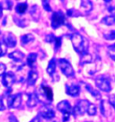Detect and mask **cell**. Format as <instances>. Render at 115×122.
Listing matches in <instances>:
<instances>
[{
	"label": "cell",
	"instance_id": "6da1fadb",
	"mask_svg": "<svg viewBox=\"0 0 115 122\" xmlns=\"http://www.w3.org/2000/svg\"><path fill=\"white\" fill-rule=\"evenodd\" d=\"M71 42H72L74 50L81 57L88 54V41L84 36L76 32L71 36Z\"/></svg>",
	"mask_w": 115,
	"mask_h": 122
},
{
	"label": "cell",
	"instance_id": "7a4b0ae2",
	"mask_svg": "<svg viewBox=\"0 0 115 122\" xmlns=\"http://www.w3.org/2000/svg\"><path fill=\"white\" fill-rule=\"evenodd\" d=\"M57 109L63 114V122H67L69 119L70 116L73 114V108L68 101L64 100L58 102L57 105Z\"/></svg>",
	"mask_w": 115,
	"mask_h": 122
},
{
	"label": "cell",
	"instance_id": "3957f363",
	"mask_svg": "<svg viewBox=\"0 0 115 122\" xmlns=\"http://www.w3.org/2000/svg\"><path fill=\"white\" fill-rule=\"evenodd\" d=\"M91 102L87 100H79L77 101L75 106L73 108V115L75 117L84 115V113H87Z\"/></svg>",
	"mask_w": 115,
	"mask_h": 122
},
{
	"label": "cell",
	"instance_id": "277c9868",
	"mask_svg": "<svg viewBox=\"0 0 115 122\" xmlns=\"http://www.w3.org/2000/svg\"><path fill=\"white\" fill-rule=\"evenodd\" d=\"M58 65L59 66V68L61 70L63 75H65L67 77L71 78L75 76V71L72 67V65L70 64L68 60H67L65 58H59L58 60Z\"/></svg>",
	"mask_w": 115,
	"mask_h": 122
},
{
	"label": "cell",
	"instance_id": "5b68a950",
	"mask_svg": "<svg viewBox=\"0 0 115 122\" xmlns=\"http://www.w3.org/2000/svg\"><path fill=\"white\" fill-rule=\"evenodd\" d=\"M95 84L97 88L104 92H109L111 90V81L106 76H99L95 78Z\"/></svg>",
	"mask_w": 115,
	"mask_h": 122
},
{
	"label": "cell",
	"instance_id": "8992f818",
	"mask_svg": "<svg viewBox=\"0 0 115 122\" xmlns=\"http://www.w3.org/2000/svg\"><path fill=\"white\" fill-rule=\"evenodd\" d=\"M66 23V15L61 11L54 12L51 16V26L53 29H58Z\"/></svg>",
	"mask_w": 115,
	"mask_h": 122
},
{
	"label": "cell",
	"instance_id": "52a82bcc",
	"mask_svg": "<svg viewBox=\"0 0 115 122\" xmlns=\"http://www.w3.org/2000/svg\"><path fill=\"white\" fill-rule=\"evenodd\" d=\"M36 94L38 96V98H41V96L44 97V99L48 102V103H51L53 100V92L51 90V88L44 84H41V86L39 88V92Z\"/></svg>",
	"mask_w": 115,
	"mask_h": 122
},
{
	"label": "cell",
	"instance_id": "ba28073f",
	"mask_svg": "<svg viewBox=\"0 0 115 122\" xmlns=\"http://www.w3.org/2000/svg\"><path fill=\"white\" fill-rule=\"evenodd\" d=\"M22 104V94H13V95L7 96V106L12 109L19 108Z\"/></svg>",
	"mask_w": 115,
	"mask_h": 122
},
{
	"label": "cell",
	"instance_id": "9c48e42d",
	"mask_svg": "<svg viewBox=\"0 0 115 122\" xmlns=\"http://www.w3.org/2000/svg\"><path fill=\"white\" fill-rule=\"evenodd\" d=\"M15 82H16V76H15L14 73L7 72L3 76V78H2V84H4L5 87L10 89L12 85L15 84Z\"/></svg>",
	"mask_w": 115,
	"mask_h": 122
},
{
	"label": "cell",
	"instance_id": "30bf717a",
	"mask_svg": "<svg viewBox=\"0 0 115 122\" xmlns=\"http://www.w3.org/2000/svg\"><path fill=\"white\" fill-rule=\"evenodd\" d=\"M66 92L69 96L77 97L80 93V86L76 84H66Z\"/></svg>",
	"mask_w": 115,
	"mask_h": 122
},
{
	"label": "cell",
	"instance_id": "8fae6325",
	"mask_svg": "<svg viewBox=\"0 0 115 122\" xmlns=\"http://www.w3.org/2000/svg\"><path fill=\"white\" fill-rule=\"evenodd\" d=\"M3 42L7 46V48H14V47L16 46L17 41H16V38L15 35L11 33V32H8L4 36Z\"/></svg>",
	"mask_w": 115,
	"mask_h": 122
},
{
	"label": "cell",
	"instance_id": "7c38bea8",
	"mask_svg": "<svg viewBox=\"0 0 115 122\" xmlns=\"http://www.w3.org/2000/svg\"><path fill=\"white\" fill-rule=\"evenodd\" d=\"M40 116L44 119H52L55 118V111L52 109L45 107L40 111Z\"/></svg>",
	"mask_w": 115,
	"mask_h": 122
},
{
	"label": "cell",
	"instance_id": "4fadbf2b",
	"mask_svg": "<svg viewBox=\"0 0 115 122\" xmlns=\"http://www.w3.org/2000/svg\"><path fill=\"white\" fill-rule=\"evenodd\" d=\"M37 79H38V73L34 69H31V71L29 72V74H28V77H27L26 80L28 85H30V86L34 85Z\"/></svg>",
	"mask_w": 115,
	"mask_h": 122
},
{
	"label": "cell",
	"instance_id": "5bb4252c",
	"mask_svg": "<svg viewBox=\"0 0 115 122\" xmlns=\"http://www.w3.org/2000/svg\"><path fill=\"white\" fill-rule=\"evenodd\" d=\"M40 102L38 96L36 93H30L28 94V100H27V106L29 108H34L38 102Z\"/></svg>",
	"mask_w": 115,
	"mask_h": 122
},
{
	"label": "cell",
	"instance_id": "9a60e30c",
	"mask_svg": "<svg viewBox=\"0 0 115 122\" xmlns=\"http://www.w3.org/2000/svg\"><path fill=\"white\" fill-rule=\"evenodd\" d=\"M8 57L16 62H20L23 60V58L24 57V54L21 52L20 50H15L10 54H8Z\"/></svg>",
	"mask_w": 115,
	"mask_h": 122
},
{
	"label": "cell",
	"instance_id": "2e32d148",
	"mask_svg": "<svg viewBox=\"0 0 115 122\" xmlns=\"http://www.w3.org/2000/svg\"><path fill=\"white\" fill-rule=\"evenodd\" d=\"M101 23L103 24H105L107 26H113L115 25V15H107L104 16L103 19L101 20Z\"/></svg>",
	"mask_w": 115,
	"mask_h": 122
},
{
	"label": "cell",
	"instance_id": "e0dca14e",
	"mask_svg": "<svg viewBox=\"0 0 115 122\" xmlns=\"http://www.w3.org/2000/svg\"><path fill=\"white\" fill-rule=\"evenodd\" d=\"M85 89L87 90V91L92 94L93 97H94L95 99L97 100H101L102 98V95H101V93H100V92L97 90V89H94V88H93L90 84H85Z\"/></svg>",
	"mask_w": 115,
	"mask_h": 122
},
{
	"label": "cell",
	"instance_id": "ac0fdd59",
	"mask_svg": "<svg viewBox=\"0 0 115 122\" xmlns=\"http://www.w3.org/2000/svg\"><path fill=\"white\" fill-rule=\"evenodd\" d=\"M34 41V36L31 33H27V34L22 35L21 36V43L22 45L25 46L29 43H31V41Z\"/></svg>",
	"mask_w": 115,
	"mask_h": 122
},
{
	"label": "cell",
	"instance_id": "d6986e66",
	"mask_svg": "<svg viewBox=\"0 0 115 122\" xmlns=\"http://www.w3.org/2000/svg\"><path fill=\"white\" fill-rule=\"evenodd\" d=\"M37 60V54L36 53H30L27 57V65L29 66V67L33 69L34 65Z\"/></svg>",
	"mask_w": 115,
	"mask_h": 122
},
{
	"label": "cell",
	"instance_id": "ffe728a7",
	"mask_svg": "<svg viewBox=\"0 0 115 122\" xmlns=\"http://www.w3.org/2000/svg\"><path fill=\"white\" fill-rule=\"evenodd\" d=\"M56 66H57V61H56L55 58H52L49 62V65H48V67H47V73L50 76H52L55 73V71H56Z\"/></svg>",
	"mask_w": 115,
	"mask_h": 122
},
{
	"label": "cell",
	"instance_id": "44dd1931",
	"mask_svg": "<svg viewBox=\"0 0 115 122\" xmlns=\"http://www.w3.org/2000/svg\"><path fill=\"white\" fill-rule=\"evenodd\" d=\"M81 8L84 10L85 14H88L92 11L93 4L91 1H82L81 2Z\"/></svg>",
	"mask_w": 115,
	"mask_h": 122
},
{
	"label": "cell",
	"instance_id": "7402d4cb",
	"mask_svg": "<svg viewBox=\"0 0 115 122\" xmlns=\"http://www.w3.org/2000/svg\"><path fill=\"white\" fill-rule=\"evenodd\" d=\"M28 9V4L27 3H19L16 6V12L19 15H23Z\"/></svg>",
	"mask_w": 115,
	"mask_h": 122
},
{
	"label": "cell",
	"instance_id": "603a6c76",
	"mask_svg": "<svg viewBox=\"0 0 115 122\" xmlns=\"http://www.w3.org/2000/svg\"><path fill=\"white\" fill-rule=\"evenodd\" d=\"M7 46L3 42V41H0V57L5 56V54L7 53Z\"/></svg>",
	"mask_w": 115,
	"mask_h": 122
},
{
	"label": "cell",
	"instance_id": "cb8c5ba5",
	"mask_svg": "<svg viewBox=\"0 0 115 122\" xmlns=\"http://www.w3.org/2000/svg\"><path fill=\"white\" fill-rule=\"evenodd\" d=\"M104 38L107 41H113L115 40V30H111L109 32L104 35Z\"/></svg>",
	"mask_w": 115,
	"mask_h": 122
},
{
	"label": "cell",
	"instance_id": "d4e9b609",
	"mask_svg": "<svg viewBox=\"0 0 115 122\" xmlns=\"http://www.w3.org/2000/svg\"><path fill=\"white\" fill-rule=\"evenodd\" d=\"M96 113H97V108L94 104L91 103L90 106H89L88 111H87V114L89 116H94V115H96Z\"/></svg>",
	"mask_w": 115,
	"mask_h": 122
},
{
	"label": "cell",
	"instance_id": "484cf974",
	"mask_svg": "<svg viewBox=\"0 0 115 122\" xmlns=\"http://www.w3.org/2000/svg\"><path fill=\"white\" fill-rule=\"evenodd\" d=\"M61 42H62V40L60 37H56V40H55V41H54V49L55 50H58L59 48H60V46H61Z\"/></svg>",
	"mask_w": 115,
	"mask_h": 122
},
{
	"label": "cell",
	"instance_id": "4316f807",
	"mask_svg": "<svg viewBox=\"0 0 115 122\" xmlns=\"http://www.w3.org/2000/svg\"><path fill=\"white\" fill-rule=\"evenodd\" d=\"M42 6H43V9H45L47 12L51 11V6H50V4L49 1H47V0L42 1Z\"/></svg>",
	"mask_w": 115,
	"mask_h": 122
},
{
	"label": "cell",
	"instance_id": "83f0119b",
	"mask_svg": "<svg viewBox=\"0 0 115 122\" xmlns=\"http://www.w3.org/2000/svg\"><path fill=\"white\" fill-rule=\"evenodd\" d=\"M14 21L16 22V23L18 25V26H21V27L26 26V25H24V24H23V23H25V21H24V20H22L21 18L18 19L17 17H15V16H14Z\"/></svg>",
	"mask_w": 115,
	"mask_h": 122
},
{
	"label": "cell",
	"instance_id": "f1b7e54d",
	"mask_svg": "<svg viewBox=\"0 0 115 122\" xmlns=\"http://www.w3.org/2000/svg\"><path fill=\"white\" fill-rule=\"evenodd\" d=\"M55 40H56V36H54L53 34L47 35L46 38H45V41H46L47 42H49V43H54Z\"/></svg>",
	"mask_w": 115,
	"mask_h": 122
},
{
	"label": "cell",
	"instance_id": "f546056e",
	"mask_svg": "<svg viewBox=\"0 0 115 122\" xmlns=\"http://www.w3.org/2000/svg\"><path fill=\"white\" fill-rule=\"evenodd\" d=\"M109 103L111 104L112 108L115 110V93L114 94H111L110 96V98H109Z\"/></svg>",
	"mask_w": 115,
	"mask_h": 122
},
{
	"label": "cell",
	"instance_id": "4dcf8cb0",
	"mask_svg": "<svg viewBox=\"0 0 115 122\" xmlns=\"http://www.w3.org/2000/svg\"><path fill=\"white\" fill-rule=\"evenodd\" d=\"M5 70H6V66L3 63H0V76H4L5 74Z\"/></svg>",
	"mask_w": 115,
	"mask_h": 122
},
{
	"label": "cell",
	"instance_id": "1f68e13d",
	"mask_svg": "<svg viewBox=\"0 0 115 122\" xmlns=\"http://www.w3.org/2000/svg\"><path fill=\"white\" fill-rule=\"evenodd\" d=\"M108 11L111 13V15H115V6H112V5L109 6L108 7Z\"/></svg>",
	"mask_w": 115,
	"mask_h": 122
},
{
	"label": "cell",
	"instance_id": "d6a6232c",
	"mask_svg": "<svg viewBox=\"0 0 115 122\" xmlns=\"http://www.w3.org/2000/svg\"><path fill=\"white\" fill-rule=\"evenodd\" d=\"M9 122H18V119L16 118V117L15 115H11L9 117Z\"/></svg>",
	"mask_w": 115,
	"mask_h": 122
},
{
	"label": "cell",
	"instance_id": "836d02e7",
	"mask_svg": "<svg viewBox=\"0 0 115 122\" xmlns=\"http://www.w3.org/2000/svg\"><path fill=\"white\" fill-rule=\"evenodd\" d=\"M5 110V105L4 102H3V100L0 97V111H4Z\"/></svg>",
	"mask_w": 115,
	"mask_h": 122
},
{
	"label": "cell",
	"instance_id": "e575fe53",
	"mask_svg": "<svg viewBox=\"0 0 115 122\" xmlns=\"http://www.w3.org/2000/svg\"><path fill=\"white\" fill-rule=\"evenodd\" d=\"M100 108H101V111H102V114H103V115H104V101H101V103H100Z\"/></svg>",
	"mask_w": 115,
	"mask_h": 122
},
{
	"label": "cell",
	"instance_id": "d590c367",
	"mask_svg": "<svg viewBox=\"0 0 115 122\" xmlns=\"http://www.w3.org/2000/svg\"><path fill=\"white\" fill-rule=\"evenodd\" d=\"M30 122H41V119H40V117L39 116H36L34 118L31 119Z\"/></svg>",
	"mask_w": 115,
	"mask_h": 122
},
{
	"label": "cell",
	"instance_id": "8d00e7d4",
	"mask_svg": "<svg viewBox=\"0 0 115 122\" xmlns=\"http://www.w3.org/2000/svg\"><path fill=\"white\" fill-rule=\"evenodd\" d=\"M110 56H111V59H112V60H114L115 61V53L114 52H113V51H112V52H110Z\"/></svg>",
	"mask_w": 115,
	"mask_h": 122
},
{
	"label": "cell",
	"instance_id": "74e56055",
	"mask_svg": "<svg viewBox=\"0 0 115 122\" xmlns=\"http://www.w3.org/2000/svg\"><path fill=\"white\" fill-rule=\"evenodd\" d=\"M2 15H3V5L2 4H0V18L2 17Z\"/></svg>",
	"mask_w": 115,
	"mask_h": 122
},
{
	"label": "cell",
	"instance_id": "f35d334b",
	"mask_svg": "<svg viewBox=\"0 0 115 122\" xmlns=\"http://www.w3.org/2000/svg\"><path fill=\"white\" fill-rule=\"evenodd\" d=\"M6 5H7V8H8V10H10V8H11L12 2H11V1H6Z\"/></svg>",
	"mask_w": 115,
	"mask_h": 122
},
{
	"label": "cell",
	"instance_id": "ab89813d",
	"mask_svg": "<svg viewBox=\"0 0 115 122\" xmlns=\"http://www.w3.org/2000/svg\"><path fill=\"white\" fill-rule=\"evenodd\" d=\"M110 48H111V49H115V44L111 45V47H110Z\"/></svg>",
	"mask_w": 115,
	"mask_h": 122
},
{
	"label": "cell",
	"instance_id": "60d3db41",
	"mask_svg": "<svg viewBox=\"0 0 115 122\" xmlns=\"http://www.w3.org/2000/svg\"><path fill=\"white\" fill-rule=\"evenodd\" d=\"M85 122H92V121H85Z\"/></svg>",
	"mask_w": 115,
	"mask_h": 122
}]
</instances>
